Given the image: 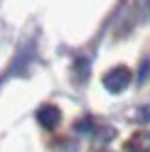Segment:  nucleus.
<instances>
[{
  "label": "nucleus",
  "mask_w": 150,
  "mask_h": 152,
  "mask_svg": "<svg viewBox=\"0 0 150 152\" xmlns=\"http://www.w3.org/2000/svg\"><path fill=\"white\" fill-rule=\"evenodd\" d=\"M132 82V70L125 68V66H116L102 77V86H105L109 93H121L130 86Z\"/></svg>",
  "instance_id": "obj_1"
},
{
  "label": "nucleus",
  "mask_w": 150,
  "mask_h": 152,
  "mask_svg": "<svg viewBox=\"0 0 150 152\" xmlns=\"http://www.w3.org/2000/svg\"><path fill=\"white\" fill-rule=\"evenodd\" d=\"M37 121L43 129H55V127L59 125V121H62V111H59V107H55V104H43V107H39V111H37Z\"/></svg>",
  "instance_id": "obj_2"
},
{
  "label": "nucleus",
  "mask_w": 150,
  "mask_h": 152,
  "mask_svg": "<svg viewBox=\"0 0 150 152\" xmlns=\"http://www.w3.org/2000/svg\"><path fill=\"white\" fill-rule=\"evenodd\" d=\"M148 134L146 132H141V134H134L127 143H125V150L127 152H150L148 150Z\"/></svg>",
  "instance_id": "obj_3"
},
{
  "label": "nucleus",
  "mask_w": 150,
  "mask_h": 152,
  "mask_svg": "<svg viewBox=\"0 0 150 152\" xmlns=\"http://www.w3.org/2000/svg\"><path fill=\"white\" fill-rule=\"evenodd\" d=\"M73 73H75V80L80 84H84L89 80V59L87 57H77L75 59V66H73Z\"/></svg>",
  "instance_id": "obj_4"
},
{
  "label": "nucleus",
  "mask_w": 150,
  "mask_h": 152,
  "mask_svg": "<svg viewBox=\"0 0 150 152\" xmlns=\"http://www.w3.org/2000/svg\"><path fill=\"white\" fill-rule=\"evenodd\" d=\"M93 129V123H91V118H82V121L75 123V132H80V134H87Z\"/></svg>",
  "instance_id": "obj_5"
},
{
  "label": "nucleus",
  "mask_w": 150,
  "mask_h": 152,
  "mask_svg": "<svg viewBox=\"0 0 150 152\" xmlns=\"http://www.w3.org/2000/svg\"><path fill=\"white\" fill-rule=\"evenodd\" d=\"M139 84H143L146 80H148V59H143L141 61V66H139V75H137Z\"/></svg>",
  "instance_id": "obj_6"
},
{
  "label": "nucleus",
  "mask_w": 150,
  "mask_h": 152,
  "mask_svg": "<svg viewBox=\"0 0 150 152\" xmlns=\"http://www.w3.org/2000/svg\"><path fill=\"white\" fill-rule=\"evenodd\" d=\"M139 121H141V123L148 121V107H141V109H139Z\"/></svg>",
  "instance_id": "obj_7"
}]
</instances>
